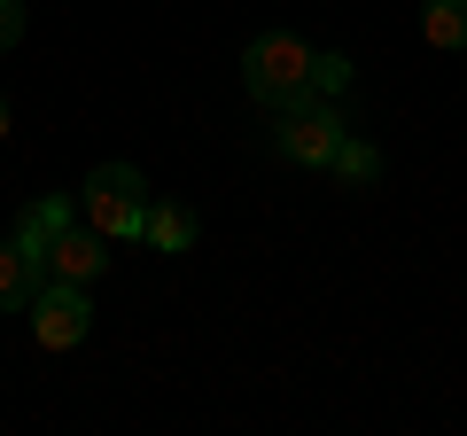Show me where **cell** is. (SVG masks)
<instances>
[{
    "mask_svg": "<svg viewBox=\"0 0 467 436\" xmlns=\"http://www.w3.org/2000/svg\"><path fill=\"white\" fill-rule=\"evenodd\" d=\"M149 180H140L133 164H94L86 171V187H78V218L94 226V234H109V242H140V226H149Z\"/></svg>",
    "mask_w": 467,
    "mask_h": 436,
    "instance_id": "1",
    "label": "cell"
},
{
    "mask_svg": "<svg viewBox=\"0 0 467 436\" xmlns=\"http://www.w3.org/2000/svg\"><path fill=\"white\" fill-rule=\"evenodd\" d=\"M242 86H250V101H265V109H288L296 94H312V47H304L296 32H257L250 47H242Z\"/></svg>",
    "mask_w": 467,
    "mask_h": 436,
    "instance_id": "2",
    "label": "cell"
},
{
    "mask_svg": "<svg viewBox=\"0 0 467 436\" xmlns=\"http://www.w3.org/2000/svg\"><path fill=\"white\" fill-rule=\"evenodd\" d=\"M281 118V133H273V149L288 156V164H304V171H327V156L343 149V109H335L327 94H296L288 109H273Z\"/></svg>",
    "mask_w": 467,
    "mask_h": 436,
    "instance_id": "3",
    "label": "cell"
},
{
    "mask_svg": "<svg viewBox=\"0 0 467 436\" xmlns=\"http://www.w3.org/2000/svg\"><path fill=\"white\" fill-rule=\"evenodd\" d=\"M86 327H94L86 288H78V281H39V296H32V336H39V351H78Z\"/></svg>",
    "mask_w": 467,
    "mask_h": 436,
    "instance_id": "4",
    "label": "cell"
},
{
    "mask_svg": "<svg viewBox=\"0 0 467 436\" xmlns=\"http://www.w3.org/2000/svg\"><path fill=\"white\" fill-rule=\"evenodd\" d=\"M109 250H117L109 234H94L86 218H70L63 234H55V250H47V281H78V288H94L101 273H109Z\"/></svg>",
    "mask_w": 467,
    "mask_h": 436,
    "instance_id": "5",
    "label": "cell"
},
{
    "mask_svg": "<svg viewBox=\"0 0 467 436\" xmlns=\"http://www.w3.org/2000/svg\"><path fill=\"white\" fill-rule=\"evenodd\" d=\"M70 218H78V202H70V195H39L32 211L16 218V250L39 257V273H47V250H55V234H63Z\"/></svg>",
    "mask_w": 467,
    "mask_h": 436,
    "instance_id": "6",
    "label": "cell"
},
{
    "mask_svg": "<svg viewBox=\"0 0 467 436\" xmlns=\"http://www.w3.org/2000/svg\"><path fill=\"white\" fill-rule=\"evenodd\" d=\"M39 281H47V273H39V257H24L16 234H8V242H0V312H32Z\"/></svg>",
    "mask_w": 467,
    "mask_h": 436,
    "instance_id": "7",
    "label": "cell"
},
{
    "mask_svg": "<svg viewBox=\"0 0 467 436\" xmlns=\"http://www.w3.org/2000/svg\"><path fill=\"white\" fill-rule=\"evenodd\" d=\"M195 234H202V218L187 211V202H149V226H140V242H156L164 257H180V250H195Z\"/></svg>",
    "mask_w": 467,
    "mask_h": 436,
    "instance_id": "8",
    "label": "cell"
},
{
    "mask_svg": "<svg viewBox=\"0 0 467 436\" xmlns=\"http://www.w3.org/2000/svg\"><path fill=\"white\" fill-rule=\"evenodd\" d=\"M420 39L436 55H460L467 47V0H420Z\"/></svg>",
    "mask_w": 467,
    "mask_h": 436,
    "instance_id": "9",
    "label": "cell"
},
{
    "mask_svg": "<svg viewBox=\"0 0 467 436\" xmlns=\"http://www.w3.org/2000/svg\"><path fill=\"white\" fill-rule=\"evenodd\" d=\"M327 171H335L343 187H374V180H382V156H374L367 140H350V133H343V149L327 156Z\"/></svg>",
    "mask_w": 467,
    "mask_h": 436,
    "instance_id": "10",
    "label": "cell"
},
{
    "mask_svg": "<svg viewBox=\"0 0 467 436\" xmlns=\"http://www.w3.org/2000/svg\"><path fill=\"white\" fill-rule=\"evenodd\" d=\"M350 55H335V47H312V94H327V101H343L350 94Z\"/></svg>",
    "mask_w": 467,
    "mask_h": 436,
    "instance_id": "11",
    "label": "cell"
},
{
    "mask_svg": "<svg viewBox=\"0 0 467 436\" xmlns=\"http://www.w3.org/2000/svg\"><path fill=\"white\" fill-rule=\"evenodd\" d=\"M24 39V0H0V55Z\"/></svg>",
    "mask_w": 467,
    "mask_h": 436,
    "instance_id": "12",
    "label": "cell"
},
{
    "mask_svg": "<svg viewBox=\"0 0 467 436\" xmlns=\"http://www.w3.org/2000/svg\"><path fill=\"white\" fill-rule=\"evenodd\" d=\"M8 125H16V118H8V101H0V140H8Z\"/></svg>",
    "mask_w": 467,
    "mask_h": 436,
    "instance_id": "13",
    "label": "cell"
}]
</instances>
